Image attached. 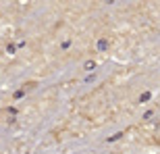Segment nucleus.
Returning a JSON list of instances; mask_svg holds the SVG:
<instances>
[{"instance_id": "obj_1", "label": "nucleus", "mask_w": 160, "mask_h": 154, "mask_svg": "<svg viewBox=\"0 0 160 154\" xmlns=\"http://www.w3.org/2000/svg\"><path fill=\"white\" fill-rule=\"evenodd\" d=\"M33 88H38V81H27V83H23V85H21V92H23V94H27V92H29V90H33Z\"/></svg>"}, {"instance_id": "obj_2", "label": "nucleus", "mask_w": 160, "mask_h": 154, "mask_svg": "<svg viewBox=\"0 0 160 154\" xmlns=\"http://www.w3.org/2000/svg\"><path fill=\"white\" fill-rule=\"evenodd\" d=\"M106 46H108V42H106V40H102L100 44H98V48H100V50H104V48H106Z\"/></svg>"}, {"instance_id": "obj_3", "label": "nucleus", "mask_w": 160, "mask_h": 154, "mask_svg": "<svg viewBox=\"0 0 160 154\" xmlns=\"http://www.w3.org/2000/svg\"><path fill=\"white\" fill-rule=\"evenodd\" d=\"M158 144H160V137H158Z\"/></svg>"}]
</instances>
